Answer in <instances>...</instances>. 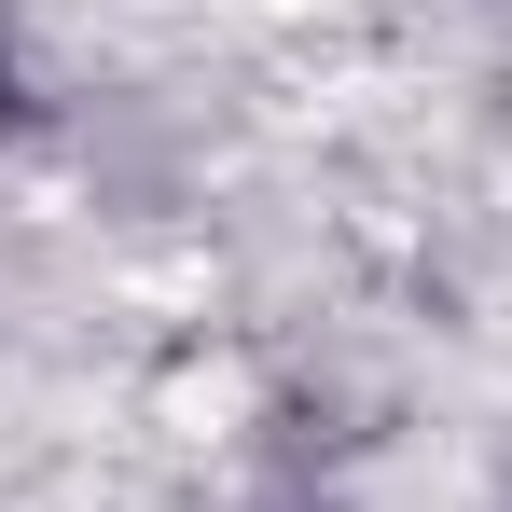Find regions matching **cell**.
Returning <instances> with one entry per match:
<instances>
[{
	"label": "cell",
	"mask_w": 512,
	"mask_h": 512,
	"mask_svg": "<svg viewBox=\"0 0 512 512\" xmlns=\"http://www.w3.org/2000/svg\"><path fill=\"white\" fill-rule=\"evenodd\" d=\"M14 111H28V84H14V56H0V125H14Z\"/></svg>",
	"instance_id": "1"
}]
</instances>
